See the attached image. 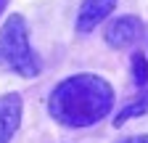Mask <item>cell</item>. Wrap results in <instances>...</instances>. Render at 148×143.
I'll use <instances>...</instances> for the list:
<instances>
[{"mask_svg":"<svg viewBox=\"0 0 148 143\" xmlns=\"http://www.w3.org/2000/svg\"><path fill=\"white\" fill-rule=\"evenodd\" d=\"M114 109V87L98 74H71L50 90L48 114L64 127H90Z\"/></svg>","mask_w":148,"mask_h":143,"instance_id":"6da1fadb","label":"cell"},{"mask_svg":"<svg viewBox=\"0 0 148 143\" xmlns=\"http://www.w3.org/2000/svg\"><path fill=\"white\" fill-rule=\"evenodd\" d=\"M0 64L18 77H37L40 61L29 45V27L21 13H13L0 27Z\"/></svg>","mask_w":148,"mask_h":143,"instance_id":"7a4b0ae2","label":"cell"},{"mask_svg":"<svg viewBox=\"0 0 148 143\" xmlns=\"http://www.w3.org/2000/svg\"><path fill=\"white\" fill-rule=\"evenodd\" d=\"M143 21L138 19V16L132 13H127V16H119V19H114L108 27H106V43L111 48H130V45H135L140 37H143Z\"/></svg>","mask_w":148,"mask_h":143,"instance_id":"3957f363","label":"cell"},{"mask_svg":"<svg viewBox=\"0 0 148 143\" xmlns=\"http://www.w3.org/2000/svg\"><path fill=\"white\" fill-rule=\"evenodd\" d=\"M21 96L18 93H5L0 96V143H11L13 133L21 124Z\"/></svg>","mask_w":148,"mask_h":143,"instance_id":"277c9868","label":"cell"},{"mask_svg":"<svg viewBox=\"0 0 148 143\" xmlns=\"http://www.w3.org/2000/svg\"><path fill=\"white\" fill-rule=\"evenodd\" d=\"M116 8V0H82L79 13H77V32H92L111 11Z\"/></svg>","mask_w":148,"mask_h":143,"instance_id":"5b68a950","label":"cell"},{"mask_svg":"<svg viewBox=\"0 0 148 143\" xmlns=\"http://www.w3.org/2000/svg\"><path fill=\"white\" fill-rule=\"evenodd\" d=\"M148 114V90H140L135 98H130L127 103H124V109L114 117V124L116 127H122V124L127 122V119H135V117H145Z\"/></svg>","mask_w":148,"mask_h":143,"instance_id":"8992f818","label":"cell"},{"mask_svg":"<svg viewBox=\"0 0 148 143\" xmlns=\"http://www.w3.org/2000/svg\"><path fill=\"white\" fill-rule=\"evenodd\" d=\"M130 66H132V82L138 87L148 85V58L143 56V53H132V58H130Z\"/></svg>","mask_w":148,"mask_h":143,"instance_id":"52a82bcc","label":"cell"},{"mask_svg":"<svg viewBox=\"0 0 148 143\" xmlns=\"http://www.w3.org/2000/svg\"><path fill=\"white\" fill-rule=\"evenodd\" d=\"M119 143H148V135H135V138H124Z\"/></svg>","mask_w":148,"mask_h":143,"instance_id":"ba28073f","label":"cell"},{"mask_svg":"<svg viewBox=\"0 0 148 143\" xmlns=\"http://www.w3.org/2000/svg\"><path fill=\"white\" fill-rule=\"evenodd\" d=\"M5 3H8V0H0V11H3V8H5Z\"/></svg>","mask_w":148,"mask_h":143,"instance_id":"9c48e42d","label":"cell"}]
</instances>
